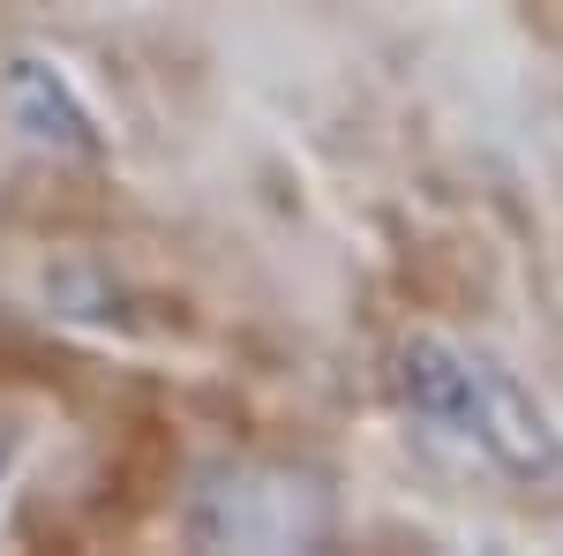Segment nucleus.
Wrapping results in <instances>:
<instances>
[{"label":"nucleus","mask_w":563,"mask_h":556,"mask_svg":"<svg viewBox=\"0 0 563 556\" xmlns=\"http://www.w3.org/2000/svg\"><path fill=\"white\" fill-rule=\"evenodd\" d=\"M331 534V489L308 467L218 459L188 489V542L196 549H308Z\"/></svg>","instance_id":"1"},{"label":"nucleus","mask_w":563,"mask_h":556,"mask_svg":"<svg viewBox=\"0 0 563 556\" xmlns=\"http://www.w3.org/2000/svg\"><path fill=\"white\" fill-rule=\"evenodd\" d=\"M451 436L481 444L511 481H541V473L563 467L556 422H549L541 399H533L511 369H496L488 353H466V391H459V422H451Z\"/></svg>","instance_id":"2"},{"label":"nucleus","mask_w":563,"mask_h":556,"mask_svg":"<svg viewBox=\"0 0 563 556\" xmlns=\"http://www.w3.org/2000/svg\"><path fill=\"white\" fill-rule=\"evenodd\" d=\"M0 113H8V129L23 135V143H38V151H60V159H98L106 151L84 90L68 84V68L45 61V53H8L0 61Z\"/></svg>","instance_id":"3"},{"label":"nucleus","mask_w":563,"mask_h":556,"mask_svg":"<svg viewBox=\"0 0 563 556\" xmlns=\"http://www.w3.org/2000/svg\"><path fill=\"white\" fill-rule=\"evenodd\" d=\"M15 459H23V428H15V414H0V489H8Z\"/></svg>","instance_id":"4"}]
</instances>
